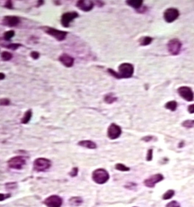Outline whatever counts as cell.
Wrapping results in <instances>:
<instances>
[{
    "label": "cell",
    "mask_w": 194,
    "mask_h": 207,
    "mask_svg": "<svg viewBox=\"0 0 194 207\" xmlns=\"http://www.w3.org/2000/svg\"><path fill=\"white\" fill-rule=\"evenodd\" d=\"M126 2L129 6L135 9H137V10L141 8L143 5L142 0H130V1H127Z\"/></svg>",
    "instance_id": "17"
},
{
    "label": "cell",
    "mask_w": 194,
    "mask_h": 207,
    "mask_svg": "<svg viewBox=\"0 0 194 207\" xmlns=\"http://www.w3.org/2000/svg\"><path fill=\"white\" fill-rule=\"evenodd\" d=\"M182 49V43L179 39L174 38L170 40L168 43V50L172 55H177L180 54Z\"/></svg>",
    "instance_id": "6"
},
{
    "label": "cell",
    "mask_w": 194,
    "mask_h": 207,
    "mask_svg": "<svg viewBox=\"0 0 194 207\" xmlns=\"http://www.w3.org/2000/svg\"><path fill=\"white\" fill-rule=\"evenodd\" d=\"M137 187V184L135 183H127V185H125V187L127 189H130V190H133Z\"/></svg>",
    "instance_id": "34"
},
{
    "label": "cell",
    "mask_w": 194,
    "mask_h": 207,
    "mask_svg": "<svg viewBox=\"0 0 194 207\" xmlns=\"http://www.w3.org/2000/svg\"><path fill=\"white\" fill-rule=\"evenodd\" d=\"M77 172H78V169L76 168V167H74L73 169H72L71 172H70V175H71V176H75V175H77Z\"/></svg>",
    "instance_id": "35"
},
{
    "label": "cell",
    "mask_w": 194,
    "mask_h": 207,
    "mask_svg": "<svg viewBox=\"0 0 194 207\" xmlns=\"http://www.w3.org/2000/svg\"><path fill=\"white\" fill-rule=\"evenodd\" d=\"M10 104V101L8 98H1L0 99V106H7Z\"/></svg>",
    "instance_id": "29"
},
{
    "label": "cell",
    "mask_w": 194,
    "mask_h": 207,
    "mask_svg": "<svg viewBox=\"0 0 194 207\" xmlns=\"http://www.w3.org/2000/svg\"><path fill=\"white\" fill-rule=\"evenodd\" d=\"M153 139V137H151V136H146V137L143 138V140H144L145 142H149L150 140H151V139Z\"/></svg>",
    "instance_id": "39"
},
{
    "label": "cell",
    "mask_w": 194,
    "mask_h": 207,
    "mask_svg": "<svg viewBox=\"0 0 194 207\" xmlns=\"http://www.w3.org/2000/svg\"><path fill=\"white\" fill-rule=\"evenodd\" d=\"M32 109H28L27 111L25 112V115H24V116L22 117L21 122H22L23 124H28V123L30 122V121L31 118H32Z\"/></svg>",
    "instance_id": "18"
},
{
    "label": "cell",
    "mask_w": 194,
    "mask_h": 207,
    "mask_svg": "<svg viewBox=\"0 0 194 207\" xmlns=\"http://www.w3.org/2000/svg\"><path fill=\"white\" fill-rule=\"evenodd\" d=\"M180 16V12L177 9L174 8V7H171L168 8L164 12V19L168 23H171V22H174L176 19Z\"/></svg>",
    "instance_id": "9"
},
{
    "label": "cell",
    "mask_w": 194,
    "mask_h": 207,
    "mask_svg": "<svg viewBox=\"0 0 194 207\" xmlns=\"http://www.w3.org/2000/svg\"><path fill=\"white\" fill-rule=\"evenodd\" d=\"M76 6L82 11L88 12L94 8V3L92 1H78Z\"/></svg>",
    "instance_id": "14"
},
{
    "label": "cell",
    "mask_w": 194,
    "mask_h": 207,
    "mask_svg": "<svg viewBox=\"0 0 194 207\" xmlns=\"http://www.w3.org/2000/svg\"><path fill=\"white\" fill-rule=\"evenodd\" d=\"M165 207H180V205L177 201H173L168 203Z\"/></svg>",
    "instance_id": "30"
},
{
    "label": "cell",
    "mask_w": 194,
    "mask_h": 207,
    "mask_svg": "<svg viewBox=\"0 0 194 207\" xmlns=\"http://www.w3.org/2000/svg\"><path fill=\"white\" fill-rule=\"evenodd\" d=\"M174 193L175 192L173 190H169L165 193V194L162 196V199L163 200H168V199H171L173 196H174Z\"/></svg>",
    "instance_id": "24"
},
{
    "label": "cell",
    "mask_w": 194,
    "mask_h": 207,
    "mask_svg": "<svg viewBox=\"0 0 194 207\" xmlns=\"http://www.w3.org/2000/svg\"><path fill=\"white\" fill-rule=\"evenodd\" d=\"M1 58L4 61H9L13 58V55L10 52H3L1 55Z\"/></svg>",
    "instance_id": "23"
},
{
    "label": "cell",
    "mask_w": 194,
    "mask_h": 207,
    "mask_svg": "<svg viewBox=\"0 0 194 207\" xmlns=\"http://www.w3.org/2000/svg\"><path fill=\"white\" fill-rule=\"evenodd\" d=\"M10 195H4V194H1L0 193V201H2L5 200V199H7V198L10 197Z\"/></svg>",
    "instance_id": "36"
},
{
    "label": "cell",
    "mask_w": 194,
    "mask_h": 207,
    "mask_svg": "<svg viewBox=\"0 0 194 207\" xmlns=\"http://www.w3.org/2000/svg\"><path fill=\"white\" fill-rule=\"evenodd\" d=\"M97 3L98 4V5L99 6V7H102V6L104 4V3L102 2V1H97Z\"/></svg>",
    "instance_id": "42"
},
{
    "label": "cell",
    "mask_w": 194,
    "mask_h": 207,
    "mask_svg": "<svg viewBox=\"0 0 194 207\" xmlns=\"http://www.w3.org/2000/svg\"><path fill=\"white\" fill-rule=\"evenodd\" d=\"M9 167L15 170H21L24 166L26 164V160L25 157H21V156H17L10 159L7 162Z\"/></svg>",
    "instance_id": "5"
},
{
    "label": "cell",
    "mask_w": 194,
    "mask_h": 207,
    "mask_svg": "<svg viewBox=\"0 0 194 207\" xmlns=\"http://www.w3.org/2000/svg\"><path fill=\"white\" fill-rule=\"evenodd\" d=\"M30 57L33 60H38L40 58V53L36 52V51H33V52L30 53Z\"/></svg>",
    "instance_id": "31"
},
{
    "label": "cell",
    "mask_w": 194,
    "mask_h": 207,
    "mask_svg": "<svg viewBox=\"0 0 194 207\" xmlns=\"http://www.w3.org/2000/svg\"><path fill=\"white\" fill-rule=\"evenodd\" d=\"M20 23V19L18 16H4L2 19V24L8 27H16Z\"/></svg>",
    "instance_id": "12"
},
{
    "label": "cell",
    "mask_w": 194,
    "mask_h": 207,
    "mask_svg": "<svg viewBox=\"0 0 194 207\" xmlns=\"http://www.w3.org/2000/svg\"><path fill=\"white\" fill-rule=\"evenodd\" d=\"M41 29L46 34L52 36L54 38L56 39L58 41H63L66 38L68 32H65V31L59 30V29H55V28L49 27H42Z\"/></svg>",
    "instance_id": "1"
},
{
    "label": "cell",
    "mask_w": 194,
    "mask_h": 207,
    "mask_svg": "<svg viewBox=\"0 0 194 207\" xmlns=\"http://www.w3.org/2000/svg\"><path fill=\"white\" fill-rule=\"evenodd\" d=\"M163 178L164 177L162 174H155V175H151L149 178L146 179L144 181V184H145L146 187L152 188V187H154L155 186V184L157 183L160 182V181H162Z\"/></svg>",
    "instance_id": "13"
},
{
    "label": "cell",
    "mask_w": 194,
    "mask_h": 207,
    "mask_svg": "<svg viewBox=\"0 0 194 207\" xmlns=\"http://www.w3.org/2000/svg\"><path fill=\"white\" fill-rule=\"evenodd\" d=\"M52 166V162L49 160L45 158L36 159L33 162V168L35 171L43 172L49 170Z\"/></svg>",
    "instance_id": "4"
},
{
    "label": "cell",
    "mask_w": 194,
    "mask_h": 207,
    "mask_svg": "<svg viewBox=\"0 0 194 207\" xmlns=\"http://www.w3.org/2000/svg\"><path fill=\"white\" fill-rule=\"evenodd\" d=\"M93 180L95 181L97 184H103L108 181L110 178L109 173L105 169L99 168L94 170L92 174Z\"/></svg>",
    "instance_id": "3"
},
{
    "label": "cell",
    "mask_w": 194,
    "mask_h": 207,
    "mask_svg": "<svg viewBox=\"0 0 194 207\" xmlns=\"http://www.w3.org/2000/svg\"><path fill=\"white\" fill-rule=\"evenodd\" d=\"M153 40V38L151 37H148V36H145V37H141L139 40V43L141 46H148L150 43H151V41Z\"/></svg>",
    "instance_id": "19"
},
{
    "label": "cell",
    "mask_w": 194,
    "mask_h": 207,
    "mask_svg": "<svg viewBox=\"0 0 194 207\" xmlns=\"http://www.w3.org/2000/svg\"><path fill=\"white\" fill-rule=\"evenodd\" d=\"M107 71L109 72V73H110V74L112 75L113 76L115 77V78H116V79H119V77H118V73H117V72H115L114 70H113V69H111V68H108L107 69Z\"/></svg>",
    "instance_id": "33"
},
{
    "label": "cell",
    "mask_w": 194,
    "mask_h": 207,
    "mask_svg": "<svg viewBox=\"0 0 194 207\" xmlns=\"http://www.w3.org/2000/svg\"><path fill=\"white\" fill-rule=\"evenodd\" d=\"M185 128H192L194 126V120H186L182 124Z\"/></svg>",
    "instance_id": "27"
},
{
    "label": "cell",
    "mask_w": 194,
    "mask_h": 207,
    "mask_svg": "<svg viewBox=\"0 0 194 207\" xmlns=\"http://www.w3.org/2000/svg\"><path fill=\"white\" fill-rule=\"evenodd\" d=\"M115 169L118 170H120V171H123V172L129 171V170H130V169H129V167H127V166L121 164V163L115 165Z\"/></svg>",
    "instance_id": "26"
},
{
    "label": "cell",
    "mask_w": 194,
    "mask_h": 207,
    "mask_svg": "<svg viewBox=\"0 0 194 207\" xmlns=\"http://www.w3.org/2000/svg\"><path fill=\"white\" fill-rule=\"evenodd\" d=\"M121 134V129L119 126L115 124H112L110 125L107 129V136L110 139H115L120 137Z\"/></svg>",
    "instance_id": "10"
},
{
    "label": "cell",
    "mask_w": 194,
    "mask_h": 207,
    "mask_svg": "<svg viewBox=\"0 0 194 207\" xmlns=\"http://www.w3.org/2000/svg\"><path fill=\"white\" fill-rule=\"evenodd\" d=\"M146 10H147V9H146V7H141V8L138 9V13H144V12H145Z\"/></svg>",
    "instance_id": "40"
},
{
    "label": "cell",
    "mask_w": 194,
    "mask_h": 207,
    "mask_svg": "<svg viewBox=\"0 0 194 207\" xmlns=\"http://www.w3.org/2000/svg\"><path fill=\"white\" fill-rule=\"evenodd\" d=\"M78 13L75 11L72 12H67L65 13L61 16V24L64 27H69L70 26V24L74 19H76L78 17Z\"/></svg>",
    "instance_id": "8"
},
{
    "label": "cell",
    "mask_w": 194,
    "mask_h": 207,
    "mask_svg": "<svg viewBox=\"0 0 194 207\" xmlns=\"http://www.w3.org/2000/svg\"><path fill=\"white\" fill-rule=\"evenodd\" d=\"M44 203L47 207H61L63 201L58 196H51L44 201Z\"/></svg>",
    "instance_id": "11"
},
{
    "label": "cell",
    "mask_w": 194,
    "mask_h": 207,
    "mask_svg": "<svg viewBox=\"0 0 194 207\" xmlns=\"http://www.w3.org/2000/svg\"><path fill=\"white\" fill-rule=\"evenodd\" d=\"M15 35V32L13 30H10L6 32L4 34V39L7 41L10 40V39L13 38V37H14Z\"/></svg>",
    "instance_id": "25"
},
{
    "label": "cell",
    "mask_w": 194,
    "mask_h": 207,
    "mask_svg": "<svg viewBox=\"0 0 194 207\" xmlns=\"http://www.w3.org/2000/svg\"><path fill=\"white\" fill-rule=\"evenodd\" d=\"M78 145L84 148H89V149H95L97 148V145L94 142L91 140H82L78 142Z\"/></svg>",
    "instance_id": "16"
},
{
    "label": "cell",
    "mask_w": 194,
    "mask_h": 207,
    "mask_svg": "<svg viewBox=\"0 0 194 207\" xmlns=\"http://www.w3.org/2000/svg\"><path fill=\"white\" fill-rule=\"evenodd\" d=\"M117 73L119 79H128L133 75L134 66L128 63H124L118 66V71Z\"/></svg>",
    "instance_id": "2"
},
{
    "label": "cell",
    "mask_w": 194,
    "mask_h": 207,
    "mask_svg": "<svg viewBox=\"0 0 194 207\" xmlns=\"http://www.w3.org/2000/svg\"><path fill=\"white\" fill-rule=\"evenodd\" d=\"M153 158V150L151 148H150L149 150L147 152V156H146V160L147 161H151Z\"/></svg>",
    "instance_id": "32"
},
{
    "label": "cell",
    "mask_w": 194,
    "mask_h": 207,
    "mask_svg": "<svg viewBox=\"0 0 194 207\" xmlns=\"http://www.w3.org/2000/svg\"><path fill=\"white\" fill-rule=\"evenodd\" d=\"M165 107L171 111H175L177 108V103L175 101H170L165 104Z\"/></svg>",
    "instance_id": "20"
},
{
    "label": "cell",
    "mask_w": 194,
    "mask_h": 207,
    "mask_svg": "<svg viewBox=\"0 0 194 207\" xmlns=\"http://www.w3.org/2000/svg\"><path fill=\"white\" fill-rule=\"evenodd\" d=\"M179 95L187 101H192L194 99V93L192 89L187 86H182L177 90Z\"/></svg>",
    "instance_id": "7"
},
{
    "label": "cell",
    "mask_w": 194,
    "mask_h": 207,
    "mask_svg": "<svg viewBox=\"0 0 194 207\" xmlns=\"http://www.w3.org/2000/svg\"><path fill=\"white\" fill-rule=\"evenodd\" d=\"M59 60L64 66L67 67V68H71L73 66L74 63V59L68 54L61 55L59 58Z\"/></svg>",
    "instance_id": "15"
},
{
    "label": "cell",
    "mask_w": 194,
    "mask_h": 207,
    "mask_svg": "<svg viewBox=\"0 0 194 207\" xmlns=\"http://www.w3.org/2000/svg\"><path fill=\"white\" fill-rule=\"evenodd\" d=\"M188 110L189 113H190V114L194 113V104H193L190 105V106H188Z\"/></svg>",
    "instance_id": "38"
},
{
    "label": "cell",
    "mask_w": 194,
    "mask_h": 207,
    "mask_svg": "<svg viewBox=\"0 0 194 207\" xmlns=\"http://www.w3.org/2000/svg\"><path fill=\"white\" fill-rule=\"evenodd\" d=\"M4 6H5L6 7H7V8H9V9L13 8V5H12L11 1H6L5 4H4Z\"/></svg>",
    "instance_id": "37"
},
{
    "label": "cell",
    "mask_w": 194,
    "mask_h": 207,
    "mask_svg": "<svg viewBox=\"0 0 194 207\" xmlns=\"http://www.w3.org/2000/svg\"><path fill=\"white\" fill-rule=\"evenodd\" d=\"M70 203L73 206H78L82 203V200L79 197L71 198L70 200Z\"/></svg>",
    "instance_id": "22"
},
{
    "label": "cell",
    "mask_w": 194,
    "mask_h": 207,
    "mask_svg": "<svg viewBox=\"0 0 194 207\" xmlns=\"http://www.w3.org/2000/svg\"><path fill=\"white\" fill-rule=\"evenodd\" d=\"M20 46H22V44H20V43H10V44L7 45L6 47L9 49H11V50H16Z\"/></svg>",
    "instance_id": "28"
},
{
    "label": "cell",
    "mask_w": 194,
    "mask_h": 207,
    "mask_svg": "<svg viewBox=\"0 0 194 207\" xmlns=\"http://www.w3.org/2000/svg\"><path fill=\"white\" fill-rule=\"evenodd\" d=\"M4 78H5V75H4V73L0 72V80H2V79H4Z\"/></svg>",
    "instance_id": "41"
},
{
    "label": "cell",
    "mask_w": 194,
    "mask_h": 207,
    "mask_svg": "<svg viewBox=\"0 0 194 207\" xmlns=\"http://www.w3.org/2000/svg\"><path fill=\"white\" fill-rule=\"evenodd\" d=\"M104 99H105V101L106 103L113 104L115 102V101H116L118 98H117V97L114 96L113 94L109 93V94H107V95L105 96Z\"/></svg>",
    "instance_id": "21"
}]
</instances>
